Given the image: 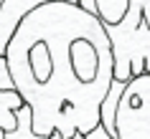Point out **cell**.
I'll list each match as a JSON object with an SVG mask.
<instances>
[{"mask_svg":"<svg viewBox=\"0 0 150 139\" xmlns=\"http://www.w3.org/2000/svg\"><path fill=\"white\" fill-rule=\"evenodd\" d=\"M18 96L31 109L33 134L87 137L99 126L102 101L115 81L102 23L76 0H43L28 13L5 51Z\"/></svg>","mask_w":150,"mask_h":139,"instance_id":"1","label":"cell"},{"mask_svg":"<svg viewBox=\"0 0 150 139\" xmlns=\"http://www.w3.org/2000/svg\"><path fill=\"white\" fill-rule=\"evenodd\" d=\"M102 28L110 38L115 81L150 76V0H130L122 20Z\"/></svg>","mask_w":150,"mask_h":139,"instance_id":"2","label":"cell"},{"mask_svg":"<svg viewBox=\"0 0 150 139\" xmlns=\"http://www.w3.org/2000/svg\"><path fill=\"white\" fill-rule=\"evenodd\" d=\"M117 139H150V76L125 86L115 119Z\"/></svg>","mask_w":150,"mask_h":139,"instance_id":"3","label":"cell"},{"mask_svg":"<svg viewBox=\"0 0 150 139\" xmlns=\"http://www.w3.org/2000/svg\"><path fill=\"white\" fill-rule=\"evenodd\" d=\"M41 3L43 0H3V5H0V58L5 56L10 41L18 33L25 15L33 13Z\"/></svg>","mask_w":150,"mask_h":139,"instance_id":"4","label":"cell"},{"mask_svg":"<svg viewBox=\"0 0 150 139\" xmlns=\"http://www.w3.org/2000/svg\"><path fill=\"white\" fill-rule=\"evenodd\" d=\"M23 99L18 91H0V139H5L18 126V111L23 109Z\"/></svg>","mask_w":150,"mask_h":139,"instance_id":"5","label":"cell"},{"mask_svg":"<svg viewBox=\"0 0 150 139\" xmlns=\"http://www.w3.org/2000/svg\"><path fill=\"white\" fill-rule=\"evenodd\" d=\"M5 139H43V137H38V134H33V129H31V109L28 106H23L18 111V126H16V131H10ZM48 139H61V137H59V134H51ZM71 139H112V137L102 129V126H97V129L92 131V134H87V137L76 134V137H71Z\"/></svg>","mask_w":150,"mask_h":139,"instance_id":"6","label":"cell"},{"mask_svg":"<svg viewBox=\"0 0 150 139\" xmlns=\"http://www.w3.org/2000/svg\"><path fill=\"white\" fill-rule=\"evenodd\" d=\"M125 86L127 84H120V81H112L110 86V94L107 99L102 101V114H99V126H102L112 139H117V129H115V119H117V106H120V99L125 94Z\"/></svg>","mask_w":150,"mask_h":139,"instance_id":"7","label":"cell"},{"mask_svg":"<svg viewBox=\"0 0 150 139\" xmlns=\"http://www.w3.org/2000/svg\"><path fill=\"white\" fill-rule=\"evenodd\" d=\"M0 91H16L13 78H10V71H8V63H5V56L0 58Z\"/></svg>","mask_w":150,"mask_h":139,"instance_id":"8","label":"cell"},{"mask_svg":"<svg viewBox=\"0 0 150 139\" xmlns=\"http://www.w3.org/2000/svg\"><path fill=\"white\" fill-rule=\"evenodd\" d=\"M0 5H3V0H0Z\"/></svg>","mask_w":150,"mask_h":139,"instance_id":"9","label":"cell"}]
</instances>
